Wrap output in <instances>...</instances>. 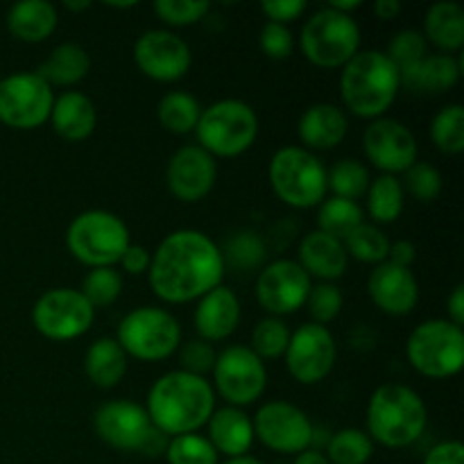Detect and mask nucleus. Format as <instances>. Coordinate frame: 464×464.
<instances>
[{"instance_id": "nucleus-24", "label": "nucleus", "mask_w": 464, "mask_h": 464, "mask_svg": "<svg viewBox=\"0 0 464 464\" xmlns=\"http://www.w3.org/2000/svg\"><path fill=\"white\" fill-rule=\"evenodd\" d=\"M297 263L311 279L322 281V284H334L347 272L349 256L343 240L315 229L304 236L302 243H299Z\"/></svg>"}, {"instance_id": "nucleus-7", "label": "nucleus", "mask_w": 464, "mask_h": 464, "mask_svg": "<svg viewBox=\"0 0 464 464\" xmlns=\"http://www.w3.org/2000/svg\"><path fill=\"white\" fill-rule=\"evenodd\" d=\"M131 245L130 229L121 216L104 208H89L71 220L66 229V247L75 261L93 267H116Z\"/></svg>"}, {"instance_id": "nucleus-30", "label": "nucleus", "mask_w": 464, "mask_h": 464, "mask_svg": "<svg viewBox=\"0 0 464 464\" xmlns=\"http://www.w3.org/2000/svg\"><path fill=\"white\" fill-rule=\"evenodd\" d=\"M127 353L116 338H98L84 353V374L100 390H111L125 379Z\"/></svg>"}, {"instance_id": "nucleus-45", "label": "nucleus", "mask_w": 464, "mask_h": 464, "mask_svg": "<svg viewBox=\"0 0 464 464\" xmlns=\"http://www.w3.org/2000/svg\"><path fill=\"white\" fill-rule=\"evenodd\" d=\"M154 14L170 27H188L207 18L211 3L207 0H157Z\"/></svg>"}, {"instance_id": "nucleus-25", "label": "nucleus", "mask_w": 464, "mask_h": 464, "mask_svg": "<svg viewBox=\"0 0 464 464\" xmlns=\"http://www.w3.org/2000/svg\"><path fill=\"white\" fill-rule=\"evenodd\" d=\"M207 440L218 456H227V460L247 456L256 442L252 417L243 408L227 406L220 411L216 408L211 420L207 421Z\"/></svg>"}, {"instance_id": "nucleus-19", "label": "nucleus", "mask_w": 464, "mask_h": 464, "mask_svg": "<svg viewBox=\"0 0 464 464\" xmlns=\"http://www.w3.org/2000/svg\"><path fill=\"white\" fill-rule=\"evenodd\" d=\"M95 435L116 451L139 453L148 438L152 421H150L145 406H139L127 399L107 401L93 415Z\"/></svg>"}, {"instance_id": "nucleus-42", "label": "nucleus", "mask_w": 464, "mask_h": 464, "mask_svg": "<svg viewBox=\"0 0 464 464\" xmlns=\"http://www.w3.org/2000/svg\"><path fill=\"white\" fill-rule=\"evenodd\" d=\"M163 456L168 464H220V456L211 447L207 435L199 433L170 438Z\"/></svg>"}, {"instance_id": "nucleus-3", "label": "nucleus", "mask_w": 464, "mask_h": 464, "mask_svg": "<svg viewBox=\"0 0 464 464\" xmlns=\"http://www.w3.org/2000/svg\"><path fill=\"white\" fill-rule=\"evenodd\" d=\"M365 424V433L374 444L385 449H406L426 433L429 408L411 385L383 383L367 401Z\"/></svg>"}, {"instance_id": "nucleus-52", "label": "nucleus", "mask_w": 464, "mask_h": 464, "mask_svg": "<svg viewBox=\"0 0 464 464\" xmlns=\"http://www.w3.org/2000/svg\"><path fill=\"white\" fill-rule=\"evenodd\" d=\"M417 258V247L411 243V240H397V243H390L388 261L392 266L399 267H412Z\"/></svg>"}, {"instance_id": "nucleus-9", "label": "nucleus", "mask_w": 464, "mask_h": 464, "mask_svg": "<svg viewBox=\"0 0 464 464\" xmlns=\"http://www.w3.org/2000/svg\"><path fill=\"white\" fill-rule=\"evenodd\" d=\"M116 340L127 358L140 362L168 361L181 344V324L166 308L140 306L122 317Z\"/></svg>"}, {"instance_id": "nucleus-23", "label": "nucleus", "mask_w": 464, "mask_h": 464, "mask_svg": "<svg viewBox=\"0 0 464 464\" xmlns=\"http://www.w3.org/2000/svg\"><path fill=\"white\" fill-rule=\"evenodd\" d=\"M347 113L334 102L311 104L297 122V136L304 143L302 148L311 152H326V150L338 148L347 139Z\"/></svg>"}, {"instance_id": "nucleus-53", "label": "nucleus", "mask_w": 464, "mask_h": 464, "mask_svg": "<svg viewBox=\"0 0 464 464\" xmlns=\"http://www.w3.org/2000/svg\"><path fill=\"white\" fill-rule=\"evenodd\" d=\"M447 320L456 326H464V285L458 284L447 299Z\"/></svg>"}, {"instance_id": "nucleus-22", "label": "nucleus", "mask_w": 464, "mask_h": 464, "mask_svg": "<svg viewBox=\"0 0 464 464\" xmlns=\"http://www.w3.org/2000/svg\"><path fill=\"white\" fill-rule=\"evenodd\" d=\"M240 299L234 290L227 285H218L211 293L198 299L195 306L193 322L198 338L207 340V343H222L229 335L236 334L240 324Z\"/></svg>"}, {"instance_id": "nucleus-10", "label": "nucleus", "mask_w": 464, "mask_h": 464, "mask_svg": "<svg viewBox=\"0 0 464 464\" xmlns=\"http://www.w3.org/2000/svg\"><path fill=\"white\" fill-rule=\"evenodd\" d=\"M299 45L313 66L334 71L343 68L361 50V27L353 16L322 7L304 23Z\"/></svg>"}, {"instance_id": "nucleus-38", "label": "nucleus", "mask_w": 464, "mask_h": 464, "mask_svg": "<svg viewBox=\"0 0 464 464\" xmlns=\"http://www.w3.org/2000/svg\"><path fill=\"white\" fill-rule=\"evenodd\" d=\"M324 456L331 464H367L374 456V442L361 429H340L331 433Z\"/></svg>"}, {"instance_id": "nucleus-29", "label": "nucleus", "mask_w": 464, "mask_h": 464, "mask_svg": "<svg viewBox=\"0 0 464 464\" xmlns=\"http://www.w3.org/2000/svg\"><path fill=\"white\" fill-rule=\"evenodd\" d=\"M426 44L435 45L442 54H453L464 48V9L451 0L430 5L424 16Z\"/></svg>"}, {"instance_id": "nucleus-59", "label": "nucleus", "mask_w": 464, "mask_h": 464, "mask_svg": "<svg viewBox=\"0 0 464 464\" xmlns=\"http://www.w3.org/2000/svg\"><path fill=\"white\" fill-rule=\"evenodd\" d=\"M222 464H266V462H261L258 458H252V456H243V458H231V460Z\"/></svg>"}, {"instance_id": "nucleus-54", "label": "nucleus", "mask_w": 464, "mask_h": 464, "mask_svg": "<svg viewBox=\"0 0 464 464\" xmlns=\"http://www.w3.org/2000/svg\"><path fill=\"white\" fill-rule=\"evenodd\" d=\"M168 442H170V438H168L166 433H161L157 426H152L139 453H143V456H148V458L163 456V453H166V449H168Z\"/></svg>"}, {"instance_id": "nucleus-32", "label": "nucleus", "mask_w": 464, "mask_h": 464, "mask_svg": "<svg viewBox=\"0 0 464 464\" xmlns=\"http://www.w3.org/2000/svg\"><path fill=\"white\" fill-rule=\"evenodd\" d=\"M367 213L376 225H390L401 218L406 207V193H403L401 179L394 175H379L372 179L365 193Z\"/></svg>"}, {"instance_id": "nucleus-44", "label": "nucleus", "mask_w": 464, "mask_h": 464, "mask_svg": "<svg viewBox=\"0 0 464 464\" xmlns=\"http://www.w3.org/2000/svg\"><path fill=\"white\" fill-rule=\"evenodd\" d=\"M383 53L388 54V59L397 66L399 72H406L415 68L429 54V44H426L421 30L406 27V30H399L390 39L388 50H383Z\"/></svg>"}, {"instance_id": "nucleus-14", "label": "nucleus", "mask_w": 464, "mask_h": 464, "mask_svg": "<svg viewBox=\"0 0 464 464\" xmlns=\"http://www.w3.org/2000/svg\"><path fill=\"white\" fill-rule=\"evenodd\" d=\"M284 358L285 370L299 385H317L334 372L338 344L329 326L306 322L290 334Z\"/></svg>"}, {"instance_id": "nucleus-47", "label": "nucleus", "mask_w": 464, "mask_h": 464, "mask_svg": "<svg viewBox=\"0 0 464 464\" xmlns=\"http://www.w3.org/2000/svg\"><path fill=\"white\" fill-rule=\"evenodd\" d=\"M177 353H179V362H181L179 370L188 372V374H195V376H204V379H207V374H211L213 372V365H216V358H218V352L213 349V344L202 338L181 343L179 349H177Z\"/></svg>"}, {"instance_id": "nucleus-39", "label": "nucleus", "mask_w": 464, "mask_h": 464, "mask_svg": "<svg viewBox=\"0 0 464 464\" xmlns=\"http://www.w3.org/2000/svg\"><path fill=\"white\" fill-rule=\"evenodd\" d=\"M343 245L347 249L349 258H356V261L367 263V266H381V263L388 261L390 238L385 236L383 229L370 225V222H362L361 227H356L343 240Z\"/></svg>"}, {"instance_id": "nucleus-48", "label": "nucleus", "mask_w": 464, "mask_h": 464, "mask_svg": "<svg viewBox=\"0 0 464 464\" xmlns=\"http://www.w3.org/2000/svg\"><path fill=\"white\" fill-rule=\"evenodd\" d=\"M258 48L263 54L270 59H288L295 53V36L288 25H279V23H270L261 27L258 32Z\"/></svg>"}, {"instance_id": "nucleus-51", "label": "nucleus", "mask_w": 464, "mask_h": 464, "mask_svg": "<svg viewBox=\"0 0 464 464\" xmlns=\"http://www.w3.org/2000/svg\"><path fill=\"white\" fill-rule=\"evenodd\" d=\"M424 464H464V447L458 440L440 442L426 453Z\"/></svg>"}, {"instance_id": "nucleus-34", "label": "nucleus", "mask_w": 464, "mask_h": 464, "mask_svg": "<svg viewBox=\"0 0 464 464\" xmlns=\"http://www.w3.org/2000/svg\"><path fill=\"white\" fill-rule=\"evenodd\" d=\"M317 231L326 236H334V238L344 240L352 234L356 227H361L365 222V211L358 202L343 198H326L324 202L317 207Z\"/></svg>"}, {"instance_id": "nucleus-13", "label": "nucleus", "mask_w": 464, "mask_h": 464, "mask_svg": "<svg viewBox=\"0 0 464 464\" xmlns=\"http://www.w3.org/2000/svg\"><path fill=\"white\" fill-rule=\"evenodd\" d=\"M95 322V308L77 288L45 290L32 308V324L44 338L53 343L77 340Z\"/></svg>"}, {"instance_id": "nucleus-33", "label": "nucleus", "mask_w": 464, "mask_h": 464, "mask_svg": "<svg viewBox=\"0 0 464 464\" xmlns=\"http://www.w3.org/2000/svg\"><path fill=\"white\" fill-rule=\"evenodd\" d=\"M202 116V104L186 91H170L157 104V118L161 127L170 134H193Z\"/></svg>"}, {"instance_id": "nucleus-31", "label": "nucleus", "mask_w": 464, "mask_h": 464, "mask_svg": "<svg viewBox=\"0 0 464 464\" xmlns=\"http://www.w3.org/2000/svg\"><path fill=\"white\" fill-rule=\"evenodd\" d=\"M91 71V57L80 44H62L48 54L44 63L39 66V75L48 82L50 86H62V89H71V86L80 84Z\"/></svg>"}, {"instance_id": "nucleus-26", "label": "nucleus", "mask_w": 464, "mask_h": 464, "mask_svg": "<svg viewBox=\"0 0 464 464\" xmlns=\"http://www.w3.org/2000/svg\"><path fill=\"white\" fill-rule=\"evenodd\" d=\"M50 122L59 139L68 140V143H82L95 131L98 111L89 95L80 93V91H63V93L54 95Z\"/></svg>"}, {"instance_id": "nucleus-6", "label": "nucleus", "mask_w": 464, "mask_h": 464, "mask_svg": "<svg viewBox=\"0 0 464 464\" xmlns=\"http://www.w3.org/2000/svg\"><path fill=\"white\" fill-rule=\"evenodd\" d=\"M195 136L199 148L207 150L213 159H236L256 143L258 116L245 100H218L202 109Z\"/></svg>"}, {"instance_id": "nucleus-27", "label": "nucleus", "mask_w": 464, "mask_h": 464, "mask_svg": "<svg viewBox=\"0 0 464 464\" xmlns=\"http://www.w3.org/2000/svg\"><path fill=\"white\" fill-rule=\"evenodd\" d=\"M7 30L23 44H41L57 30V7L48 0H21L7 12Z\"/></svg>"}, {"instance_id": "nucleus-36", "label": "nucleus", "mask_w": 464, "mask_h": 464, "mask_svg": "<svg viewBox=\"0 0 464 464\" xmlns=\"http://www.w3.org/2000/svg\"><path fill=\"white\" fill-rule=\"evenodd\" d=\"M370 184V168L358 159H340L338 163L331 166V170H326V186L334 198L358 202V198H365Z\"/></svg>"}, {"instance_id": "nucleus-28", "label": "nucleus", "mask_w": 464, "mask_h": 464, "mask_svg": "<svg viewBox=\"0 0 464 464\" xmlns=\"http://www.w3.org/2000/svg\"><path fill=\"white\" fill-rule=\"evenodd\" d=\"M462 63L460 59L453 54H426L415 68L406 72H399L401 77V86L411 91H420V93H447L453 86L460 82Z\"/></svg>"}, {"instance_id": "nucleus-18", "label": "nucleus", "mask_w": 464, "mask_h": 464, "mask_svg": "<svg viewBox=\"0 0 464 464\" xmlns=\"http://www.w3.org/2000/svg\"><path fill=\"white\" fill-rule=\"evenodd\" d=\"M365 157L381 175H403L417 161L420 145L411 127L397 118H376L362 134Z\"/></svg>"}, {"instance_id": "nucleus-4", "label": "nucleus", "mask_w": 464, "mask_h": 464, "mask_svg": "<svg viewBox=\"0 0 464 464\" xmlns=\"http://www.w3.org/2000/svg\"><path fill=\"white\" fill-rule=\"evenodd\" d=\"M399 91L401 77L383 50H358L343 66L340 95L353 116L365 121L383 118L397 100Z\"/></svg>"}, {"instance_id": "nucleus-41", "label": "nucleus", "mask_w": 464, "mask_h": 464, "mask_svg": "<svg viewBox=\"0 0 464 464\" xmlns=\"http://www.w3.org/2000/svg\"><path fill=\"white\" fill-rule=\"evenodd\" d=\"M290 334H293V331L288 329V324H285L281 317H266V320H261L254 326L249 349H252L263 362L284 358L290 343Z\"/></svg>"}, {"instance_id": "nucleus-55", "label": "nucleus", "mask_w": 464, "mask_h": 464, "mask_svg": "<svg viewBox=\"0 0 464 464\" xmlns=\"http://www.w3.org/2000/svg\"><path fill=\"white\" fill-rule=\"evenodd\" d=\"M403 5L399 0H376L374 3V14L381 21H394V18L401 14Z\"/></svg>"}, {"instance_id": "nucleus-60", "label": "nucleus", "mask_w": 464, "mask_h": 464, "mask_svg": "<svg viewBox=\"0 0 464 464\" xmlns=\"http://www.w3.org/2000/svg\"><path fill=\"white\" fill-rule=\"evenodd\" d=\"M109 7L111 9H131V7H136V3H109Z\"/></svg>"}, {"instance_id": "nucleus-40", "label": "nucleus", "mask_w": 464, "mask_h": 464, "mask_svg": "<svg viewBox=\"0 0 464 464\" xmlns=\"http://www.w3.org/2000/svg\"><path fill=\"white\" fill-rule=\"evenodd\" d=\"M86 302L98 311V308H109L118 302L122 293V276L116 267H93L86 272L80 288Z\"/></svg>"}, {"instance_id": "nucleus-21", "label": "nucleus", "mask_w": 464, "mask_h": 464, "mask_svg": "<svg viewBox=\"0 0 464 464\" xmlns=\"http://www.w3.org/2000/svg\"><path fill=\"white\" fill-rule=\"evenodd\" d=\"M367 295L381 313L403 317L411 315L420 304V284L411 267H399L385 261L374 266L367 276Z\"/></svg>"}, {"instance_id": "nucleus-43", "label": "nucleus", "mask_w": 464, "mask_h": 464, "mask_svg": "<svg viewBox=\"0 0 464 464\" xmlns=\"http://www.w3.org/2000/svg\"><path fill=\"white\" fill-rule=\"evenodd\" d=\"M401 186L403 193L415 198L417 202L430 204L440 198V193H442V172L435 166H430L429 161H415L406 172H403Z\"/></svg>"}, {"instance_id": "nucleus-16", "label": "nucleus", "mask_w": 464, "mask_h": 464, "mask_svg": "<svg viewBox=\"0 0 464 464\" xmlns=\"http://www.w3.org/2000/svg\"><path fill=\"white\" fill-rule=\"evenodd\" d=\"M313 279L293 258H276L266 263L256 276V302L270 317L293 315L306 306Z\"/></svg>"}, {"instance_id": "nucleus-58", "label": "nucleus", "mask_w": 464, "mask_h": 464, "mask_svg": "<svg viewBox=\"0 0 464 464\" xmlns=\"http://www.w3.org/2000/svg\"><path fill=\"white\" fill-rule=\"evenodd\" d=\"M63 7L71 9V12H84V9L93 7V3H89V0H80V3H72V0H66V3H63Z\"/></svg>"}, {"instance_id": "nucleus-1", "label": "nucleus", "mask_w": 464, "mask_h": 464, "mask_svg": "<svg viewBox=\"0 0 464 464\" xmlns=\"http://www.w3.org/2000/svg\"><path fill=\"white\" fill-rule=\"evenodd\" d=\"M220 245L199 229H177L152 252L148 281L163 304L198 302L225 279Z\"/></svg>"}, {"instance_id": "nucleus-11", "label": "nucleus", "mask_w": 464, "mask_h": 464, "mask_svg": "<svg viewBox=\"0 0 464 464\" xmlns=\"http://www.w3.org/2000/svg\"><path fill=\"white\" fill-rule=\"evenodd\" d=\"M213 392L234 408H247L266 394V362L247 344H229L222 349L213 365Z\"/></svg>"}, {"instance_id": "nucleus-35", "label": "nucleus", "mask_w": 464, "mask_h": 464, "mask_svg": "<svg viewBox=\"0 0 464 464\" xmlns=\"http://www.w3.org/2000/svg\"><path fill=\"white\" fill-rule=\"evenodd\" d=\"M227 267L238 272H261L267 261V245L256 231H238L220 247Z\"/></svg>"}, {"instance_id": "nucleus-8", "label": "nucleus", "mask_w": 464, "mask_h": 464, "mask_svg": "<svg viewBox=\"0 0 464 464\" xmlns=\"http://www.w3.org/2000/svg\"><path fill=\"white\" fill-rule=\"evenodd\" d=\"M406 356L417 374L433 381L451 379L464 365V331L447 317L421 322L408 335Z\"/></svg>"}, {"instance_id": "nucleus-12", "label": "nucleus", "mask_w": 464, "mask_h": 464, "mask_svg": "<svg viewBox=\"0 0 464 464\" xmlns=\"http://www.w3.org/2000/svg\"><path fill=\"white\" fill-rule=\"evenodd\" d=\"M54 91L36 71H18L0 80V122L30 131L50 121Z\"/></svg>"}, {"instance_id": "nucleus-2", "label": "nucleus", "mask_w": 464, "mask_h": 464, "mask_svg": "<svg viewBox=\"0 0 464 464\" xmlns=\"http://www.w3.org/2000/svg\"><path fill=\"white\" fill-rule=\"evenodd\" d=\"M145 411L152 426L168 438L198 433L216 412V392L204 376L172 370L154 381Z\"/></svg>"}, {"instance_id": "nucleus-17", "label": "nucleus", "mask_w": 464, "mask_h": 464, "mask_svg": "<svg viewBox=\"0 0 464 464\" xmlns=\"http://www.w3.org/2000/svg\"><path fill=\"white\" fill-rule=\"evenodd\" d=\"M134 63L145 77L161 84L179 82L193 66L190 45L170 30H145L134 44Z\"/></svg>"}, {"instance_id": "nucleus-49", "label": "nucleus", "mask_w": 464, "mask_h": 464, "mask_svg": "<svg viewBox=\"0 0 464 464\" xmlns=\"http://www.w3.org/2000/svg\"><path fill=\"white\" fill-rule=\"evenodd\" d=\"M306 0H267V3H261V12L266 14L267 21L279 23V25L297 21L306 12Z\"/></svg>"}, {"instance_id": "nucleus-15", "label": "nucleus", "mask_w": 464, "mask_h": 464, "mask_svg": "<svg viewBox=\"0 0 464 464\" xmlns=\"http://www.w3.org/2000/svg\"><path fill=\"white\" fill-rule=\"evenodd\" d=\"M254 438L281 456H299L311 449L313 421L290 401H267L252 420Z\"/></svg>"}, {"instance_id": "nucleus-56", "label": "nucleus", "mask_w": 464, "mask_h": 464, "mask_svg": "<svg viewBox=\"0 0 464 464\" xmlns=\"http://www.w3.org/2000/svg\"><path fill=\"white\" fill-rule=\"evenodd\" d=\"M293 464H331L329 458L324 456V451H317V449H306L299 456H295Z\"/></svg>"}, {"instance_id": "nucleus-20", "label": "nucleus", "mask_w": 464, "mask_h": 464, "mask_svg": "<svg viewBox=\"0 0 464 464\" xmlns=\"http://www.w3.org/2000/svg\"><path fill=\"white\" fill-rule=\"evenodd\" d=\"M218 179V163L199 145H184L170 157L166 168V186L179 202L193 204L207 198Z\"/></svg>"}, {"instance_id": "nucleus-46", "label": "nucleus", "mask_w": 464, "mask_h": 464, "mask_svg": "<svg viewBox=\"0 0 464 464\" xmlns=\"http://www.w3.org/2000/svg\"><path fill=\"white\" fill-rule=\"evenodd\" d=\"M306 306L315 324H331L343 313V290L335 284H322V281H317V284H313L311 293H308Z\"/></svg>"}, {"instance_id": "nucleus-57", "label": "nucleus", "mask_w": 464, "mask_h": 464, "mask_svg": "<svg viewBox=\"0 0 464 464\" xmlns=\"http://www.w3.org/2000/svg\"><path fill=\"white\" fill-rule=\"evenodd\" d=\"M326 7L335 9V12H340V14H347V16H352L356 9L362 7V3H361V0H329V5H326Z\"/></svg>"}, {"instance_id": "nucleus-37", "label": "nucleus", "mask_w": 464, "mask_h": 464, "mask_svg": "<svg viewBox=\"0 0 464 464\" xmlns=\"http://www.w3.org/2000/svg\"><path fill=\"white\" fill-rule=\"evenodd\" d=\"M430 140L442 154L456 157L464 150V107L451 102L440 109L430 121Z\"/></svg>"}, {"instance_id": "nucleus-5", "label": "nucleus", "mask_w": 464, "mask_h": 464, "mask_svg": "<svg viewBox=\"0 0 464 464\" xmlns=\"http://www.w3.org/2000/svg\"><path fill=\"white\" fill-rule=\"evenodd\" d=\"M276 198L293 208H315L326 199V168L322 159L302 145L279 148L267 168Z\"/></svg>"}, {"instance_id": "nucleus-50", "label": "nucleus", "mask_w": 464, "mask_h": 464, "mask_svg": "<svg viewBox=\"0 0 464 464\" xmlns=\"http://www.w3.org/2000/svg\"><path fill=\"white\" fill-rule=\"evenodd\" d=\"M150 263H152V252L143 245H130L125 249V254L121 256L118 266L122 267V272L131 276H139V275H148L150 270Z\"/></svg>"}]
</instances>
